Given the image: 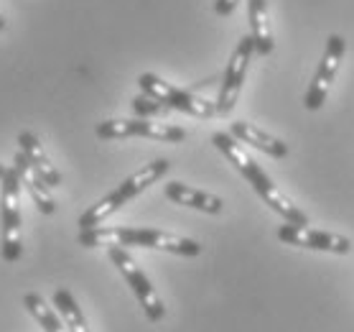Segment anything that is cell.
<instances>
[{"label":"cell","instance_id":"cell-1","mask_svg":"<svg viewBox=\"0 0 354 332\" xmlns=\"http://www.w3.org/2000/svg\"><path fill=\"white\" fill-rule=\"evenodd\" d=\"M80 245L84 248H153V251L176 253V256H199L201 245L192 238L153 227H89L80 233Z\"/></svg>","mask_w":354,"mask_h":332},{"label":"cell","instance_id":"cell-2","mask_svg":"<svg viewBox=\"0 0 354 332\" xmlns=\"http://www.w3.org/2000/svg\"><path fill=\"white\" fill-rule=\"evenodd\" d=\"M212 143L222 151V154L230 159V164H232L234 169L240 171L242 177L248 179L250 184H252V189L260 195V200L270 207L273 212H278L286 222H293V225H308V215L304 210H298L296 204L290 202L288 197L283 195L281 189L273 184V179L268 177L266 171H263V166H260L252 156L245 151V148L240 146V141L232 136V133H214L212 136Z\"/></svg>","mask_w":354,"mask_h":332},{"label":"cell","instance_id":"cell-3","mask_svg":"<svg viewBox=\"0 0 354 332\" xmlns=\"http://www.w3.org/2000/svg\"><path fill=\"white\" fill-rule=\"evenodd\" d=\"M171 169V161L166 159H156V161L145 164L143 169H138L136 174H130L125 182H122L118 189H113L107 197H102L97 204H92L87 212H82L80 215V227L82 230H89V227H100L105 222L110 215L120 210L122 204H128L133 197H138L140 192H145L151 184H156L158 179H163L169 174Z\"/></svg>","mask_w":354,"mask_h":332},{"label":"cell","instance_id":"cell-4","mask_svg":"<svg viewBox=\"0 0 354 332\" xmlns=\"http://www.w3.org/2000/svg\"><path fill=\"white\" fill-rule=\"evenodd\" d=\"M138 85L143 89V95H151V98H156L158 103L169 105L171 110L189 113V115H194V118H214V115H217V100L199 98V95H194L192 89H181L151 72L140 74V77H138Z\"/></svg>","mask_w":354,"mask_h":332},{"label":"cell","instance_id":"cell-5","mask_svg":"<svg viewBox=\"0 0 354 332\" xmlns=\"http://www.w3.org/2000/svg\"><path fill=\"white\" fill-rule=\"evenodd\" d=\"M3 184V195H0V222H3V243L0 253L3 261L21 259L24 245H21V177H18L16 166H10Z\"/></svg>","mask_w":354,"mask_h":332},{"label":"cell","instance_id":"cell-6","mask_svg":"<svg viewBox=\"0 0 354 332\" xmlns=\"http://www.w3.org/2000/svg\"><path fill=\"white\" fill-rule=\"evenodd\" d=\"M107 256H110V261L118 266V271L122 274V279L128 281V286L133 289V294L138 297L145 317H148L151 322H161L163 317H166V307H163L158 292L153 289L151 279L143 274V268L138 266L136 259L128 253V248H107Z\"/></svg>","mask_w":354,"mask_h":332},{"label":"cell","instance_id":"cell-7","mask_svg":"<svg viewBox=\"0 0 354 332\" xmlns=\"http://www.w3.org/2000/svg\"><path fill=\"white\" fill-rule=\"evenodd\" d=\"M95 133L105 141L115 138H153L166 143H181L186 138V130L169 123H156L153 118H133V121H102L97 123Z\"/></svg>","mask_w":354,"mask_h":332},{"label":"cell","instance_id":"cell-8","mask_svg":"<svg viewBox=\"0 0 354 332\" xmlns=\"http://www.w3.org/2000/svg\"><path fill=\"white\" fill-rule=\"evenodd\" d=\"M344 51H346V41L342 39V36L334 33V36L326 39V51H324V57H322V64L316 69L314 80H311V85H308V89H306V98H304V107H306V110H319V107L326 103L329 89H331V85H334V80H337L339 67H342Z\"/></svg>","mask_w":354,"mask_h":332},{"label":"cell","instance_id":"cell-9","mask_svg":"<svg viewBox=\"0 0 354 332\" xmlns=\"http://www.w3.org/2000/svg\"><path fill=\"white\" fill-rule=\"evenodd\" d=\"M252 54H255V44H252V39H250L248 33L234 46L232 57L227 62L225 74H222V87H219V98H217V115H230L234 110V103L240 98L242 82H245V74H248Z\"/></svg>","mask_w":354,"mask_h":332},{"label":"cell","instance_id":"cell-10","mask_svg":"<svg viewBox=\"0 0 354 332\" xmlns=\"http://www.w3.org/2000/svg\"><path fill=\"white\" fill-rule=\"evenodd\" d=\"M278 238L283 243L296 245V248H311V251L339 253V256H346L352 251V241L346 235L329 233V230H314L308 225H293V222H286V225L278 227Z\"/></svg>","mask_w":354,"mask_h":332},{"label":"cell","instance_id":"cell-11","mask_svg":"<svg viewBox=\"0 0 354 332\" xmlns=\"http://www.w3.org/2000/svg\"><path fill=\"white\" fill-rule=\"evenodd\" d=\"M13 166H16L18 177H21V184L28 189L33 204L39 207L41 215H54L57 212V202L51 197V186L41 179V174L31 166V161L24 156V151H18L16 159H13Z\"/></svg>","mask_w":354,"mask_h":332},{"label":"cell","instance_id":"cell-12","mask_svg":"<svg viewBox=\"0 0 354 332\" xmlns=\"http://www.w3.org/2000/svg\"><path fill=\"white\" fill-rule=\"evenodd\" d=\"M163 195L169 197L171 202L184 204V207H192V210H199V212H207V215H219V212L225 210L222 197L201 192V189H194V186L184 184V182H169V184L163 186Z\"/></svg>","mask_w":354,"mask_h":332},{"label":"cell","instance_id":"cell-13","mask_svg":"<svg viewBox=\"0 0 354 332\" xmlns=\"http://www.w3.org/2000/svg\"><path fill=\"white\" fill-rule=\"evenodd\" d=\"M230 133L240 143H250L252 148H258V151L273 156V159H286L288 156V143H283L281 138L270 136V133H266L263 128H258V125H252L248 121H234L230 125Z\"/></svg>","mask_w":354,"mask_h":332},{"label":"cell","instance_id":"cell-14","mask_svg":"<svg viewBox=\"0 0 354 332\" xmlns=\"http://www.w3.org/2000/svg\"><path fill=\"white\" fill-rule=\"evenodd\" d=\"M250 18V39L255 44V54L268 57L275 49L273 33H270V16H268V0H248Z\"/></svg>","mask_w":354,"mask_h":332},{"label":"cell","instance_id":"cell-15","mask_svg":"<svg viewBox=\"0 0 354 332\" xmlns=\"http://www.w3.org/2000/svg\"><path fill=\"white\" fill-rule=\"evenodd\" d=\"M18 151H24V156L31 161V166L41 174V179L46 182L48 186H59L62 184V174L54 164L48 161L46 151L41 146V141L33 136L31 130H24V133H18Z\"/></svg>","mask_w":354,"mask_h":332},{"label":"cell","instance_id":"cell-16","mask_svg":"<svg viewBox=\"0 0 354 332\" xmlns=\"http://www.w3.org/2000/svg\"><path fill=\"white\" fill-rule=\"evenodd\" d=\"M24 304H26V309L36 317V322L44 327V332H69L64 317H59L57 312H54V307H48L46 299H44L41 294H26Z\"/></svg>","mask_w":354,"mask_h":332},{"label":"cell","instance_id":"cell-17","mask_svg":"<svg viewBox=\"0 0 354 332\" xmlns=\"http://www.w3.org/2000/svg\"><path fill=\"white\" fill-rule=\"evenodd\" d=\"M54 304H57L59 312H62V317H64L69 332H89L87 320H84L80 304L74 302V297H72L69 289H57V292H54Z\"/></svg>","mask_w":354,"mask_h":332},{"label":"cell","instance_id":"cell-18","mask_svg":"<svg viewBox=\"0 0 354 332\" xmlns=\"http://www.w3.org/2000/svg\"><path fill=\"white\" fill-rule=\"evenodd\" d=\"M133 110H136L138 118H163V115L171 113L169 105L158 103V100L151 98V95H138V98L133 100Z\"/></svg>","mask_w":354,"mask_h":332},{"label":"cell","instance_id":"cell-19","mask_svg":"<svg viewBox=\"0 0 354 332\" xmlns=\"http://www.w3.org/2000/svg\"><path fill=\"white\" fill-rule=\"evenodd\" d=\"M240 0H214V13L217 16H232Z\"/></svg>","mask_w":354,"mask_h":332},{"label":"cell","instance_id":"cell-20","mask_svg":"<svg viewBox=\"0 0 354 332\" xmlns=\"http://www.w3.org/2000/svg\"><path fill=\"white\" fill-rule=\"evenodd\" d=\"M8 169H10V166H6V164H0V182L6 179V174H8Z\"/></svg>","mask_w":354,"mask_h":332},{"label":"cell","instance_id":"cell-21","mask_svg":"<svg viewBox=\"0 0 354 332\" xmlns=\"http://www.w3.org/2000/svg\"><path fill=\"white\" fill-rule=\"evenodd\" d=\"M6 28V18H3V13H0V31Z\"/></svg>","mask_w":354,"mask_h":332}]
</instances>
